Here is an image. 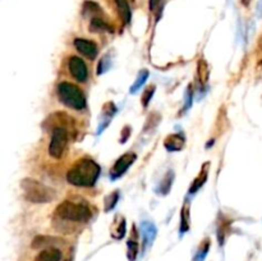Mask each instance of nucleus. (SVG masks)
I'll return each mask as SVG.
<instances>
[{"instance_id":"f257e3e1","label":"nucleus","mask_w":262,"mask_h":261,"mask_svg":"<svg viewBox=\"0 0 262 261\" xmlns=\"http://www.w3.org/2000/svg\"><path fill=\"white\" fill-rule=\"evenodd\" d=\"M100 176V167L91 159H81L67 173V181L78 187L93 186Z\"/></svg>"},{"instance_id":"f03ea898","label":"nucleus","mask_w":262,"mask_h":261,"mask_svg":"<svg viewBox=\"0 0 262 261\" xmlns=\"http://www.w3.org/2000/svg\"><path fill=\"white\" fill-rule=\"evenodd\" d=\"M57 217L60 219L69 220V222H77V223H86L91 219L92 217V212L88 207V205L83 201H64L63 203H60L59 206L55 210Z\"/></svg>"},{"instance_id":"7ed1b4c3","label":"nucleus","mask_w":262,"mask_h":261,"mask_svg":"<svg viewBox=\"0 0 262 261\" xmlns=\"http://www.w3.org/2000/svg\"><path fill=\"white\" fill-rule=\"evenodd\" d=\"M60 101L74 110H83L86 108V97L83 92L71 82H60L57 87Z\"/></svg>"},{"instance_id":"20e7f679","label":"nucleus","mask_w":262,"mask_h":261,"mask_svg":"<svg viewBox=\"0 0 262 261\" xmlns=\"http://www.w3.org/2000/svg\"><path fill=\"white\" fill-rule=\"evenodd\" d=\"M22 188L27 200L36 203L47 202L53 198V191H50L46 186L33 179H26L22 183Z\"/></svg>"},{"instance_id":"39448f33","label":"nucleus","mask_w":262,"mask_h":261,"mask_svg":"<svg viewBox=\"0 0 262 261\" xmlns=\"http://www.w3.org/2000/svg\"><path fill=\"white\" fill-rule=\"evenodd\" d=\"M68 143V132L63 127H57L53 131L51 141L49 145V154L54 159H60L63 156L64 150Z\"/></svg>"},{"instance_id":"423d86ee","label":"nucleus","mask_w":262,"mask_h":261,"mask_svg":"<svg viewBox=\"0 0 262 261\" xmlns=\"http://www.w3.org/2000/svg\"><path fill=\"white\" fill-rule=\"evenodd\" d=\"M68 69L72 77L77 82L83 83L88 80V69L83 59L78 58V57H71L68 61Z\"/></svg>"},{"instance_id":"0eeeda50","label":"nucleus","mask_w":262,"mask_h":261,"mask_svg":"<svg viewBox=\"0 0 262 261\" xmlns=\"http://www.w3.org/2000/svg\"><path fill=\"white\" fill-rule=\"evenodd\" d=\"M134 160H136V155H134L133 152H128V154H124L123 156H120L119 159L117 160L114 167L112 168V171H110V177H112V179H117L119 178L120 176H123L127 172V169L133 164Z\"/></svg>"},{"instance_id":"6e6552de","label":"nucleus","mask_w":262,"mask_h":261,"mask_svg":"<svg viewBox=\"0 0 262 261\" xmlns=\"http://www.w3.org/2000/svg\"><path fill=\"white\" fill-rule=\"evenodd\" d=\"M74 46H76V49L78 50L81 54L85 55V57H87V58L90 59L96 58V55H97L98 53L97 45L93 41H91V40L76 39L74 40Z\"/></svg>"},{"instance_id":"1a4fd4ad","label":"nucleus","mask_w":262,"mask_h":261,"mask_svg":"<svg viewBox=\"0 0 262 261\" xmlns=\"http://www.w3.org/2000/svg\"><path fill=\"white\" fill-rule=\"evenodd\" d=\"M142 231V239H143V250H147L152 245L153 239L156 237V227L150 222H143L141 226Z\"/></svg>"},{"instance_id":"9d476101","label":"nucleus","mask_w":262,"mask_h":261,"mask_svg":"<svg viewBox=\"0 0 262 261\" xmlns=\"http://www.w3.org/2000/svg\"><path fill=\"white\" fill-rule=\"evenodd\" d=\"M60 258H62V251L54 247L42 250L36 256V261H60Z\"/></svg>"},{"instance_id":"9b49d317","label":"nucleus","mask_w":262,"mask_h":261,"mask_svg":"<svg viewBox=\"0 0 262 261\" xmlns=\"http://www.w3.org/2000/svg\"><path fill=\"white\" fill-rule=\"evenodd\" d=\"M184 146V138L182 135H172L165 140V147L169 151H178L182 150Z\"/></svg>"},{"instance_id":"f8f14e48","label":"nucleus","mask_w":262,"mask_h":261,"mask_svg":"<svg viewBox=\"0 0 262 261\" xmlns=\"http://www.w3.org/2000/svg\"><path fill=\"white\" fill-rule=\"evenodd\" d=\"M115 4H117L118 11H119L120 17L123 18L124 22L129 23V21H131V9H129L127 0H115Z\"/></svg>"},{"instance_id":"ddd939ff","label":"nucleus","mask_w":262,"mask_h":261,"mask_svg":"<svg viewBox=\"0 0 262 261\" xmlns=\"http://www.w3.org/2000/svg\"><path fill=\"white\" fill-rule=\"evenodd\" d=\"M189 202L186 201L182 209V219H180V233L183 234L188 231L189 228Z\"/></svg>"},{"instance_id":"4468645a","label":"nucleus","mask_w":262,"mask_h":261,"mask_svg":"<svg viewBox=\"0 0 262 261\" xmlns=\"http://www.w3.org/2000/svg\"><path fill=\"white\" fill-rule=\"evenodd\" d=\"M207 169H208V164L206 165V168L203 167V169L201 171V174H199V176L194 179L191 190H189V192L194 193L197 190H198V188H201V186H202L203 183H205L206 178H207Z\"/></svg>"},{"instance_id":"2eb2a0df","label":"nucleus","mask_w":262,"mask_h":261,"mask_svg":"<svg viewBox=\"0 0 262 261\" xmlns=\"http://www.w3.org/2000/svg\"><path fill=\"white\" fill-rule=\"evenodd\" d=\"M148 78V71H146V69H143V71H141L138 73V76H137V80L136 82L133 83V86L131 87V92L133 94V92H137L138 91V88H141L143 86V83L146 82V80Z\"/></svg>"},{"instance_id":"dca6fc26","label":"nucleus","mask_w":262,"mask_h":261,"mask_svg":"<svg viewBox=\"0 0 262 261\" xmlns=\"http://www.w3.org/2000/svg\"><path fill=\"white\" fill-rule=\"evenodd\" d=\"M208 248H210V243H208V241L206 242V245H205V242H203V245L198 248L197 253L194 255L193 261H203V260H205L206 255H207V252H208Z\"/></svg>"},{"instance_id":"f3484780","label":"nucleus","mask_w":262,"mask_h":261,"mask_svg":"<svg viewBox=\"0 0 262 261\" xmlns=\"http://www.w3.org/2000/svg\"><path fill=\"white\" fill-rule=\"evenodd\" d=\"M124 233H126V222H124V218L118 223V227L113 231L112 236L114 237L115 239H120L124 237Z\"/></svg>"},{"instance_id":"a211bd4d","label":"nucleus","mask_w":262,"mask_h":261,"mask_svg":"<svg viewBox=\"0 0 262 261\" xmlns=\"http://www.w3.org/2000/svg\"><path fill=\"white\" fill-rule=\"evenodd\" d=\"M127 246H128L129 261H134L137 257V253H138V243L136 241H128Z\"/></svg>"},{"instance_id":"6ab92c4d","label":"nucleus","mask_w":262,"mask_h":261,"mask_svg":"<svg viewBox=\"0 0 262 261\" xmlns=\"http://www.w3.org/2000/svg\"><path fill=\"white\" fill-rule=\"evenodd\" d=\"M153 92H155V86H150V87L146 88L145 94H143V96H142L143 107H147L148 102H150V100H151V97H152Z\"/></svg>"},{"instance_id":"aec40b11","label":"nucleus","mask_w":262,"mask_h":261,"mask_svg":"<svg viewBox=\"0 0 262 261\" xmlns=\"http://www.w3.org/2000/svg\"><path fill=\"white\" fill-rule=\"evenodd\" d=\"M118 198H119V193H118V192L113 193V195H110L109 197L107 198V207H105V210H107V212H110V210H112L113 207L117 205Z\"/></svg>"},{"instance_id":"412c9836","label":"nucleus","mask_w":262,"mask_h":261,"mask_svg":"<svg viewBox=\"0 0 262 261\" xmlns=\"http://www.w3.org/2000/svg\"><path fill=\"white\" fill-rule=\"evenodd\" d=\"M107 62H109V59L108 58H104L101 62H100V67H98V72H97L98 74H101L102 72H105L108 68H109V63L107 64Z\"/></svg>"},{"instance_id":"4be33fe9","label":"nucleus","mask_w":262,"mask_h":261,"mask_svg":"<svg viewBox=\"0 0 262 261\" xmlns=\"http://www.w3.org/2000/svg\"><path fill=\"white\" fill-rule=\"evenodd\" d=\"M161 0H150V9L151 11H155L156 7L159 6V3H160Z\"/></svg>"},{"instance_id":"5701e85b","label":"nucleus","mask_w":262,"mask_h":261,"mask_svg":"<svg viewBox=\"0 0 262 261\" xmlns=\"http://www.w3.org/2000/svg\"><path fill=\"white\" fill-rule=\"evenodd\" d=\"M251 2H252V0H242V3H243V6H246V7H248L249 4H251Z\"/></svg>"},{"instance_id":"b1692460","label":"nucleus","mask_w":262,"mask_h":261,"mask_svg":"<svg viewBox=\"0 0 262 261\" xmlns=\"http://www.w3.org/2000/svg\"><path fill=\"white\" fill-rule=\"evenodd\" d=\"M258 13L262 16V0L259 2V4H258Z\"/></svg>"}]
</instances>
